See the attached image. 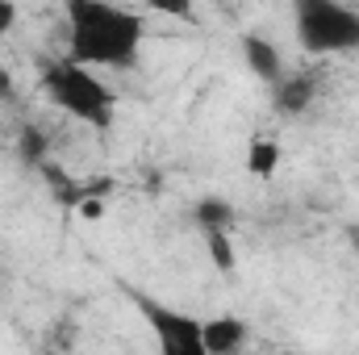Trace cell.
Instances as JSON below:
<instances>
[{
    "instance_id": "cell-5",
    "label": "cell",
    "mask_w": 359,
    "mask_h": 355,
    "mask_svg": "<svg viewBox=\"0 0 359 355\" xmlns=\"http://www.w3.org/2000/svg\"><path fill=\"white\" fill-rule=\"evenodd\" d=\"M318 88H322V76L313 67H288L280 84H271V109L280 117H305L318 100Z\"/></svg>"
},
{
    "instance_id": "cell-9",
    "label": "cell",
    "mask_w": 359,
    "mask_h": 355,
    "mask_svg": "<svg viewBox=\"0 0 359 355\" xmlns=\"http://www.w3.org/2000/svg\"><path fill=\"white\" fill-rule=\"evenodd\" d=\"M280 159H284V151H280L276 138H268V134H255L251 138V147H247V172L255 180H268L280 168Z\"/></svg>"
},
{
    "instance_id": "cell-13",
    "label": "cell",
    "mask_w": 359,
    "mask_h": 355,
    "mask_svg": "<svg viewBox=\"0 0 359 355\" xmlns=\"http://www.w3.org/2000/svg\"><path fill=\"white\" fill-rule=\"evenodd\" d=\"M17 96V84H13V72L0 67V100H13Z\"/></svg>"
},
{
    "instance_id": "cell-2",
    "label": "cell",
    "mask_w": 359,
    "mask_h": 355,
    "mask_svg": "<svg viewBox=\"0 0 359 355\" xmlns=\"http://www.w3.org/2000/svg\"><path fill=\"white\" fill-rule=\"evenodd\" d=\"M42 92L59 113H67L88 130H109L117 117V96L104 88V80L92 67L72 63L67 55L42 63Z\"/></svg>"
},
{
    "instance_id": "cell-14",
    "label": "cell",
    "mask_w": 359,
    "mask_h": 355,
    "mask_svg": "<svg viewBox=\"0 0 359 355\" xmlns=\"http://www.w3.org/2000/svg\"><path fill=\"white\" fill-rule=\"evenodd\" d=\"M276 355H301V351H276Z\"/></svg>"
},
{
    "instance_id": "cell-4",
    "label": "cell",
    "mask_w": 359,
    "mask_h": 355,
    "mask_svg": "<svg viewBox=\"0 0 359 355\" xmlns=\"http://www.w3.org/2000/svg\"><path fill=\"white\" fill-rule=\"evenodd\" d=\"M134 309L142 314V322L155 335V351L159 355H205V335H201V318H192L188 309L168 305L159 297L134 293Z\"/></svg>"
},
{
    "instance_id": "cell-3",
    "label": "cell",
    "mask_w": 359,
    "mask_h": 355,
    "mask_svg": "<svg viewBox=\"0 0 359 355\" xmlns=\"http://www.w3.org/2000/svg\"><path fill=\"white\" fill-rule=\"evenodd\" d=\"M297 46L313 59L359 51V8L339 0H297L292 4Z\"/></svg>"
},
{
    "instance_id": "cell-11",
    "label": "cell",
    "mask_w": 359,
    "mask_h": 355,
    "mask_svg": "<svg viewBox=\"0 0 359 355\" xmlns=\"http://www.w3.org/2000/svg\"><path fill=\"white\" fill-rule=\"evenodd\" d=\"M201 239H205V251H209L213 267H217L222 276H230V272H234V247H230V234H201Z\"/></svg>"
},
{
    "instance_id": "cell-8",
    "label": "cell",
    "mask_w": 359,
    "mask_h": 355,
    "mask_svg": "<svg viewBox=\"0 0 359 355\" xmlns=\"http://www.w3.org/2000/svg\"><path fill=\"white\" fill-rule=\"evenodd\" d=\"M192 222H196L201 234H230V226H234V205H230L226 196H201V201L192 205Z\"/></svg>"
},
{
    "instance_id": "cell-7",
    "label": "cell",
    "mask_w": 359,
    "mask_h": 355,
    "mask_svg": "<svg viewBox=\"0 0 359 355\" xmlns=\"http://www.w3.org/2000/svg\"><path fill=\"white\" fill-rule=\"evenodd\" d=\"M201 335H205V355H238L247 347L251 326L234 314H213V318H201Z\"/></svg>"
},
{
    "instance_id": "cell-12",
    "label": "cell",
    "mask_w": 359,
    "mask_h": 355,
    "mask_svg": "<svg viewBox=\"0 0 359 355\" xmlns=\"http://www.w3.org/2000/svg\"><path fill=\"white\" fill-rule=\"evenodd\" d=\"M17 25V4L13 0H0V34H8Z\"/></svg>"
},
{
    "instance_id": "cell-6",
    "label": "cell",
    "mask_w": 359,
    "mask_h": 355,
    "mask_svg": "<svg viewBox=\"0 0 359 355\" xmlns=\"http://www.w3.org/2000/svg\"><path fill=\"white\" fill-rule=\"evenodd\" d=\"M238 51H243V63H247V72L259 80V84H280V76L288 72L284 67V55H280V46L264 38V34H243V42H238Z\"/></svg>"
},
{
    "instance_id": "cell-1",
    "label": "cell",
    "mask_w": 359,
    "mask_h": 355,
    "mask_svg": "<svg viewBox=\"0 0 359 355\" xmlns=\"http://www.w3.org/2000/svg\"><path fill=\"white\" fill-rule=\"evenodd\" d=\"M63 25H67V59L80 67L130 72L147 42L142 13L109 0H67Z\"/></svg>"
},
{
    "instance_id": "cell-10",
    "label": "cell",
    "mask_w": 359,
    "mask_h": 355,
    "mask_svg": "<svg viewBox=\"0 0 359 355\" xmlns=\"http://www.w3.org/2000/svg\"><path fill=\"white\" fill-rule=\"evenodd\" d=\"M17 155H21L25 168H46L50 163V138H46V130L42 126H25L17 134Z\"/></svg>"
}]
</instances>
